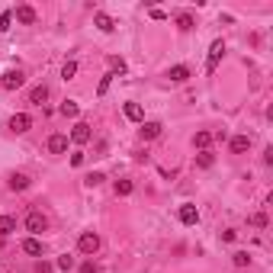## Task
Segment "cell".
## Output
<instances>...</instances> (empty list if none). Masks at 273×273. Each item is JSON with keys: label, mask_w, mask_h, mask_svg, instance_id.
I'll return each mask as SVG.
<instances>
[{"label": "cell", "mask_w": 273, "mask_h": 273, "mask_svg": "<svg viewBox=\"0 0 273 273\" xmlns=\"http://www.w3.org/2000/svg\"><path fill=\"white\" fill-rule=\"evenodd\" d=\"M222 55H225V42H222V39H215V42L209 45V61H206V71H209V74H212L215 68H218Z\"/></svg>", "instance_id": "5"}, {"label": "cell", "mask_w": 273, "mask_h": 273, "mask_svg": "<svg viewBox=\"0 0 273 273\" xmlns=\"http://www.w3.org/2000/svg\"><path fill=\"white\" fill-rule=\"evenodd\" d=\"M135 183L132 180H116V196H132Z\"/></svg>", "instance_id": "21"}, {"label": "cell", "mask_w": 273, "mask_h": 273, "mask_svg": "<svg viewBox=\"0 0 273 273\" xmlns=\"http://www.w3.org/2000/svg\"><path fill=\"white\" fill-rule=\"evenodd\" d=\"M13 231H16V218H10V215H0V238L13 235Z\"/></svg>", "instance_id": "18"}, {"label": "cell", "mask_w": 273, "mask_h": 273, "mask_svg": "<svg viewBox=\"0 0 273 273\" xmlns=\"http://www.w3.org/2000/svg\"><path fill=\"white\" fill-rule=\"evenodd\" d=\"M251 222H254V225H257V228H264V225H267V215H264V212H257L254 218H251Z\"/></svg>", "instance_id": "31"}, {"label": "cell", "mask_w": 273, "mask_h": 273, "mask_svg": "<svg viewBox=\"0 0 273 273\" xmlns=\"http://www.w3.org/2000/svg\"><path fill=\"white\" fill-rule=\"evenodd\" d=\"M193 145L200 148V151H206V148L212 145V132H196L193 135Z\"/></svg>", "instance_id": "19"}, {"label": "cell", "mask_w": 273, "mask_h": 273, "mask_svg": "<svg viewBox=\"0 0 273 273\" xmlns=\"http://www.w3.org/2000/svg\"><path fill=\"white\" fill-rule=\"evenodd\" d=\"M23 84H26V74L19 71V68H10V71L0 77V87H3V90H19Z\"/></svg>", "instance_id": "1"}, {"label": "cell", "mask_w": 273, "mask_h": 273, "mask_svg": "<svg viewBox=\"0 0 273 273\" xmlns=\"http://www.w3.org/2000/svg\"><path fill=\"white\" fill-rule=\"evenodd\" d=\"M10 23H13V13H0V32L10 29Z\"/></svg>", "instance_id": "28"}, {"label": "cell", "mask_w": 273, "mask_h": 273, "mask_svg": "<svg viewBox=\"0 0 273 273\" xmlns=\"http://www.w3.org/2000/svg\"><path fill=\"white\" fill-rule=\"evenodd\" d=\"M0 244H3V238H0Z\"/></svg>", "instance_id": "36"}, {"label": "cell", "mask_w": 273, "mask_h": 273, "mask_svg": "<svg viewBox=\"0 0 273 273\" xmlns=\"http://www.w3.org/2000/svg\"><path fill=\"white\" fill-rule=\"evenodd\" d=\"M180 222L183 225H196V222H200V209H196L193 203H183V206H180Z\"/></svg>", "instance_id": "9"}, {"label": "cell", "mask_w": 273, "mask_h": 273, "mask_svg": "<svg viewBox=\"0 0 273 273\" xmlns=\"http://www.w3.org/2000/svg\"><path fill=\"white\" fill-rule=\"evenodd\" d=\"M74 74H77V61H65V68H61V77H65V80H71Z\"/></svg>", "instance_id": "27"}, {"label": "cell", "mask_w": 273, "mask_h": 273, "mask_svg": "<svg viewBox=\"0 0 273 273\" xmlns=\"http://www.w3.org/2000/svg\"><path fill=\"white\" fill-rule=\"evenodd\" d=\"M151 19H167V13H164V10H158V6H154V10H151Z\"/></svg>", "instance_id": "35"}, {"label": "cell", "mask_w": 273, "mask_h": 273, "mask_svg": "<svg viewBox=\"0 0 273 273\" xmlns=\"http://www.w3.org/2000/svg\"><path fill=\"white\" fill-rule=\"evenodd\" d=\"M235 238H238V235H235L231 228H225V231H222V241H235Z\"/></svg>", "instance_id": "34"}, {"label": "cell", "mask_w": 273, "mask_h": 273, "mask_svg": "<svg viewBox=\"0 0 273 273\" xmlns=\"http://www.w3.org/2000/svg\"><path fill=\"white\" fill-rule=\"evenodd\" d=\"M90 138H93V129L87 126V122H77V126L71 129V141L74 145H87Z\"/></svg>", "instance_id": "6"}, {"label": "cell", "mask_w": 273, "mask_h": 273, "mask_svg": "<svg viewBox=\"0 0 273 273\" xmlns=\"http://www.w3.org/2000/svg\"><path fill=\"white\" fill-rule=\"evenodd\" d=\"M80 164H84V154L74 151V154H71V167H80Z\"/></svg>", "instance_id": "32"}, {"label": "cell", "mask_w": 273, "mask_h": 273, "mask_svg": "<svg viewBox=\"0 0 273 273\" xmlns=\"http://www.w3.org/2000/svg\"><path fill=\"white\" fill-rule=\"evenodd\" d=\"M6 129H10V132H16V135L29 132V129H32V116H26V113H16V116H10Z\"/></svg>", "instance_id": "4"}, {"label": "cell", "mask_w": 273, "mask_h": 273, "mask_svg": "<svg viewBox=\"0 0 273 273\" xmlns=\"http://www.w3.org/2000/svg\"><path fill=\"white\" fill-rule=\"evenodd\" d=\"M174 23H177V29H180V32H190V29H193V16H190V13H180Z\"/></svg>", "instance_id": "20"}, {"label": "cell", "mask_w": 273, "mask_h": 273, "mask_svg": "<svg viewBox=\"0 0 273 273\" xmlns=\"http://www.w3.org/2000/svg\"><path fill=\"white\" fill-rule=\"evenodd\" d=\"M109 65H113L116 71H126V61H122V58H109Z\"/></svg>", "instance_id": "33"}, {"label": "cell", "mask_w": 273, "mask_h": 273, "mask_svg": "<svg viewBox=\"0 0 273 273\" xmlns=\"http://www.w3.org/2000/svg\"><path fill=\"white\" fill-rule=\"evenodd\" d=\"M122 113H126L129 122H145V109H141L138 103H126V106H122Z\"/></svg>", "instance_id": "12"}, {"label": "cell", "mask_w": 273, "mask_h": 273, "mask_svg": "<svg viewBox=\"0 0 273 273\" xmlns=\"http://www.w3.org/2000/svg\"><path fill=\"white\" fill-rule=\"evenodd\" d=\"M167 77L174 80V84H183V80H190V68H187V65H174V68L167 71Z\"/></svg>", "instance_id": "14"}, {"label": "cell", "mask_w": 273, "mask_h": 273, "mask_svg": "<svg viewBox=\"0 0 273 273\" xmlns=\"http://www.w3.org/2000/svg\"><path fill=\"white\" fill-rule=\"evenodd\" d=\"M106 180V174H103V170H93V174H87V187H100V183H103Z\"/></svg>", "instance_id": "25"}, {"label": "cell", "mask_w": 273, "mask_h": 273, "mask_svg": "<svg viewBox=\"0 0 273 273\" xmlns=\"http://www.w3.org/2000/svg\"><path fill=\"white\" fill-rule=\"evenodd\" d=\"M77 113H80V106L74 103V100H65V103H61V116H68V119H74Z\"/></svg>", "instance_id": "23"}, {"label": "cell", "mask_w": 273, "mask_h": 273, "mask_svg": "<svg viewBox=\"0 0 273 273\" xmlns=\"http://www.w3.org/2000/svg\"><path fill=\"white\" fill-rule=\"evenodd\" d=\"M23 251H26V254H29V257H42V241H39V238H26V241H23Z\"/></svg>", "instance_id": "15"}, {"label": "cell", "mask_w": 273, "mask_h": 273, "mask_svg": "<svg viewBox=\"0 0 273 273\" xmlns=\"http://www.w3.org/2000/svg\"><path fill=\"white\" fill-rule=\"evenodd\" d=\"M93 23H97V29H103V32H113V29H116V19L109 16V13H97V16H93Z\"/></svg>", "instance_id": "16"}, {"label": "cell", "mask_w": 273, "mask_h": 273, "mask_svg": "<svg viewBox=\"0 0 273 273\" xmlns=\"http://www.w3.org/2000/svg\"><path fill=\"white\" fill-rule=\"evenodd\" d=\"M80 273H97V264H93V261H84V264H80Z\"/></svg>", "instance_id": "30"}, {"label": "cell", "mask_w": 273, "mask_h": 273, "mask_svg": "<svg viewBox=\"0 0 273 273\" xmlns=\"http://www.w3.org/2000/svg\"><path fill=\"white\" fill-rule=\"evenodd\" d=\"M45 100H49V87H45V84H39V87H32V90H29V103L32 106H42Z\"/></svg>", "instance_id": "13"}, {"label": "cell", "mask_w": 273, "mask_h": 273, "mask_svg": "<svg viewBox=\"0 0 273 273\" xmlns=\"http://www.w3.org/2000/svg\"><path fill=\"white\" fill-rule=\"evenodd\" d=\"M231 264H235V267H248V264H251L248 251H235V254H231Z\"/></svg>", "instance_id": "24"}, {"label": "cell", "mask_w": 273, "mask_h": 273, "mask_svg": "<svg viewBox=\"0 0 273 273\" xmlns=\"http://www.w3.org/2000/svg\"><path fill=\"white\" fill-rule=\"evenodd\" d=\"M109 84H113V77H109V74H106V77L100 80V87H97V93H100V97H103V93L109 90Z\"/></svg>", "instance_id": "29"}, {"label": "cell", "mask_w": 273, "mask_h": 273, "mask_svg": "<svg viewBox=\"0 0 273 273\" xmlns=\"http://www.w3.org/2000/svg\"><path fill=\"white\" fill-rule=\"evenodd\" d=\"M248 148H251V138H248V135H235V138H231V151H235V154H244Z\"/></svg>", "instance_id": "17"}, {"label": "cell", "mask_w": 273, "mask_h": 273, "mask_svg": "<svg viewBox=\"0 0 273 273\" xmlns=\"http://www.w3.org/2000/svg\"><path fill=\"white\" fill-rule=\"evenodd\" d=\"M77 251L80 254H97L100 251V235L97 231H84V235L77 238Z\"/></svg>", "instance_id": "2"}, {"label": "cell", "mask_w": 273, "mask_h": 273, "mask_svg": "<svg viewBox=\"0 0 273 273\" xmlns=\"http://www.w3.org/2000/svg\"><path fill=\"white\" fill-rule=\"evenodd\" d=\"M55 267H58V270H65V273H68V270H74V257H71V254H61Z\"/></svg>", "instance_id": "26"}, {"label": "cell", "mask_w": 273, "mask_h": 273, "mask_svg": "<svg viewBox=\"0 0 273 273\" xmlns=\"http://www.w3.org/2000/svg\"><path fill=\"white\" fill-rule=\"evenodd\" d=\"M13 16H16V23H23V26H32V23H36V10H32L29 3H19Z\"/></svg>", "instance_id": "7"}, {"label": "cell", "mask_w": 273, "mask_h": 273, "mask_svg": "<svg viewBox=\"0 0 273 273\" xmlns=\"http://www.w3.org/2000/svg\"><path fill=\"white\" fill-rule=\"evenodd\" d=\"M164 132V126H161V122H141V129H138V135H141V138H145V141H151V138H158V135Z\"/></svg>", "instance_id": "8"}, {"label": "cell", "mask_w": 273, "mask_h": 273, "mask_svg": "<svg viewBox=\"0 0 273 273\" xmlns=\"http://www.w3.org/2000/svg\"><path fill=\"white\" fill-rule=\"evenodd\" d=\"M212 164H215L212 151H200V154H196V167H203V170H206V167H212Z\"/></svg>", "instance_id": "22"}, {"label": "cell", "mask_w": 273, "mask_h": 273, "mask_svg": "<svg viewBox=\"0 0 273 273\" xmlns=\"http://www.w3.org/2000/svg\"><path fill=\"white\" fill-rule=\"evenodd\" d=\"M26 228H29V231H32V238H36V235H42V231L49 228V218L39 212V209H32V212L26 215Z\"/></svg>", "instance_id": "3"}, {"label": "cell", "mask_w": 273, "mask_h": 273, "mask_svg": "<svg viewBox=\"0 0 273 273\" xmlns=\"http://www.w3.org/2000/svg\"><path fill=\"white\" fill-rule=\"evenodd\" d=\"M6 183H10V190H13V193H23V190H29V177H26V174H10V180H6Z\"/></svg>", "instance_id": "11"}, {"label": "cell", "mask_w": 273, "mask_h": 273, "mask_svg": "<svg viewBox=\"0 0 273 273\" xmlns=\"http://www.w3.org/2000/svg\"><path fill=\"white\" fill-rule=\"evenodd\" d=\"M49 151H52V154H65V151H68V135L55 132L52 138H49Z\"/></svg>", "instance_id": "10"}]
</instances>
